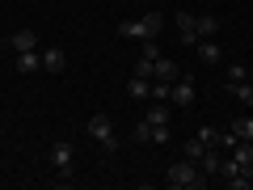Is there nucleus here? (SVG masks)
<instances>
[{"label": "nucleus", "instance_id": "obj_26", "mask_svg": "<svg viewBox=\"0 0 253 190\" xmlns=\"http://www.w3.org/2000/svg\"><path fill=\"white\" fill-rule=\"evenodd\" d=\"M0 55H4V43H0Z\"/></svg>", "mask_w": 253, "mask_h": 190}, {"label": "nucleus", "instance_id": "obj_2", "mask_svg": "<svg viewBox=\"0 0 253 190\" xmlns=\"http://www.w3.org/2000/svg\"><path fill=\"white\" fill-rule=\"evenodd\" d=\"M51 165L59 169V182H72L76 178V152H72V144L68 140H59V144H51Z\"/></svg>", "mask_w": 253, "mask_h": 190}, {"label": "nucleus", "instance_id": "obj_25", "mask_svg": "<svg viewBox=\"0 0 253 190\" xmlns=\"http://www.w3.org/2000/svg\"><path fill=\"white\" fill-rule=\"evenodd\" d=\"M199 140L211 148V144H215V127H203V131H199Z\"/></svg>", "mask_w": 253, "mask_h": 190}, {"label": "nucleus", "instance_id": "obj_20", "mask_svg": "<svg viewBox=\"0 0 253 190\" xmlns=\"http://www.w3.org/2000/svg\"><path fill=\"white\" fill-rule=\"evenodd\" d=\"M144 123H152V127H161V123H169V110H165V101H156L152 110L144 114Z\"/></svg>", "mask_w": 253, "mask_h": 190}, {"label": "nucleus", "instance_id": "obj_22", "mask_svg": "<svg viewBox=\"0 0 253 190\" xmlns=\"http://www.w3.org/2000/svg\"><path fill=\"white\" fill-rule=\"evenodd\" d=\"M148 127H152V123H148ZM169 123H161V127H152V140H148V144H169Z\"/></svg>", "mask_w": 253, "mask_h": 190}, {"label": "nucleus", "instance_id": "obj_21", "mask_svg": "<svg viewBox=\"0 0 253 190\" xmlns=\"http://www.w3.org/2000/svg\"><path fill=\"white\" fill-rule=\"evenodd\" d=\"M241 81H249V68L245 63H228V81L224 85H241Z\"/></svg>", "mask_w": 253, "mask_h": 190}, {"label": "nucleus", "instance_id": "obj_3", "mask_svg": "<svg viewBox=\"0 0 253 190\" xmlns=\"http://www.w3.org/2000/svg\"><path fill=\"white\" fill-rule=\"evenodd\" d=\"M89 136H93V144H101L106 152H114V148H118V136H114L110 114H93V118H89Z\"/></svg>", "mask_w": 253, "mask_h": 190}, {"label": "nucleus", "instance_id": "obj_1", "mask_svg": "<svg viewBox=\"0 0 253 190\" xmlns=\"http://www.w3.org/2000/svg\"><path fill=\"white\" fill-rule=\"evenodd\" d=\"M165 186H173V190H203V186H207V173H203L194 161H186V156H181L177 165H169V169H165Z\"/></svg>", "mask_w": 253, "mask_h": 190}, {"label": "nucleus", "instance_id": "obj_5", "mask_svg": "<svg viewBox=\"0 0 253 190\" xmlns=\"http://www.w3.org/2000/svg\"><path fill=\"white\" fill-rule=\"evenodd\" d=\"M190 51L199 55V59H203V63H207V68H215V63H219V59H224V47H219V43H215V38H199V43L190 47Z\"/></svg>", "mask_w": 253, "mask_h": 190}, {"label": "nucleus", "instance_id": "obj_24", "mask_svg": "<svg viewBox=\"0 0 253 190\" xmlns=\"http://www.w3.org/2000/svg\"><path fill=\"white\" fill-rule=\"evenodd\" d=\"M131 140H135V144H148V140H152V127H148V123H139L135 131H131Z\"/></svg>", "mask_w": 253, "mask_h": 190}, {"label": "nucleus", "instance_id": "obj_6", "mask_svg": "<svg viewBox=\"0 0 253 190\" xmlns=\"http://www.w3.org/2000/svg\"><path fill=\"white\" fill-rule=\"evenodd\" d=\"M177 34H181V43H186V47L199 43V26H194V13H186V9L177 13Z\"/></svg>", "mask_w": 253, "mask_h": 190}, {"label": "nucleus", "instance_id": "obj_10", "mask_svg": "<svg viewBox=\"0 0 253 190\" xmlns=\"http://www.w3.org/2000/svg\"><path fill=\"white\" fill-rule=\"evenodd\" d=\"M17 72H21V76L42 72V55H38V51H17Z\"/></svg>", "mask_w": 253, "mask_h": 190}, {"label": "nucleus", "instance_id": "obj_14", "mask_svg": "<svg viewBox=\"0 0 253 190\" xmlns=\"http://www.w3.org/2000/svg\"><path fill=\"white\" fill-rule=\"evenodd\" d=\"M194 26H199V38H215L219 34V17H215V13H199Z\"/></svg>", "mask_w": 253, "mask_h": 190}, {"label": "nucleus", "instance_id": "obj_18", "mask_svg": "<svg viewBox=\"0 0 253 190\" xmlns=\"http://www.w3.org/2000/svg\"><path fill=\"white\" fill-rule=\"evenodd\" d=\"M228 93H232L241 106H253V85L249 81H241V85H228Z\"/></svg>", "mask_w": 253, "mask_h": 190}, {"label": "nucleus", "instance_id": "obj_12", "mask_svg": "<svg viewBox=\"0 0 253 190\" xmlns=\"http://www.w3.org/2000/svg\"><path fill=\"white\" fill-rule=\"evenodd\" d=\"M219 165H224V148H207V156L199 161V169L207 173V178H215V173H219Z\"/></svg>", "mask_w": 253, "mask_h": 190}, {"label": "nucleus", "instance_id": "obj_9", "mask_svg": "<svg viewBox=\"0 0 253 190\" xmlns=\"http://www.w3.org/2000/svg\"><path fill=\"white\" fill-rule=\"evenodd\" d=\"M152 76H156V81H177V76H181V68L169 59V55H156V63H152Z\"/></svg>", "mask_w": 253, "mask_h": 190}, {"label": "nucleus", "instance_id": "obj_7", "mask_svg": "<svg viewBox=\"0 0 253 190\" xmlns=\"http://www.w3.org/2000/svg\"><path fill=\"white\" fill-rule=\"evenodd\" d=\"M42 72H63V68H68V55L59 51V47H42Z\"/></svg>", "mask_w": 253, "mask_h": 190}, {"label": "nucleus", "instance_id": "obj_19", "mask_svg": "<svg viewBox=\"0 0 253 190\" xmlns=\"http://www.w3.org/2000/svg\"><path fill=\"white\" fill-rule=\"evenodd\" d=\"M169 93H173V81H152L148 97H152V101H169Z\"/></svg>", "mask_w": 253, "mask_h": 190}, {"label": "nucleus", "instance_id": "obj_11", "mask_svg": "<svg viewBox=\"0 0 253 190\" xmlns=\"http://www.w3.org/2000/svg\"><path fill=\"white\" fill-rule=\"evenodd\" d=\"M148 89H152V76H135L131 72V81H126V93L135 101H148Z\"/></svg>", "mask_w": 253, "mask_h": 190}, {"label": "nucleus", "instance_id": "obj_27", "mask_svg": "<svg viewBox=\"0 0 253 190\" xmlns=\"http://www.w3.org/2000/svg\"><path fill=\"white\" fill-rule=\"evenodd\" d=\"M249 144H253V140H249Z\"/></svg>", "mask_w": 253, "mask_h": 190}, {"label": "nucleus", "instance_id": "obj_15", "mask_svg": "<svg viewBox=\"0 0 253 190\" xmlns=\"http://www.w3.org/2000/svg\"><path fill=\"white\" fill-rule=\"evenodd\" d=\"M139 21H144L148 38H161V30H165V17H161V13H156V9H148V13H144V17H139Z\"/></svg>", "mask_w": 253, "mask_h": 190}, {"label": "nucleus", "instance_id": "obj_4", "mask_svg": "<svg viewBox=\"0 0 253 190\" xmlns=\"http://www.w3.org/2000/svg\"><path fill=\"white\" fill-rule=\"evenodd\" d=\"M194 97H199V89H194V76H186V72H181L177 81H173L169 101H173V106H194Z\"/></svg>", "mask_w": 253, "mask_h": 190}, {"label": "nucleus", "instance_id": "obj_23", "mask_svg": "<svg viewBox=\"0 0 253 190\" xmlns=\"http://www.w3.org/2000/svg\"><path fill=\"white\" fill-rule=\"evenodd\" d=\"M232 144H236V136H232V131H215V144H211V148H224V152H228Z\"/></svg>", "mask_w": 253, "mask_h": 190}, {"label": "nucleus", "instance_id": "obj_13", "mask_svg": "<svg viewBox=\"0 0 253 190\" xmlns=\"http://www.w3.org/2000/svg\"><path fill=\"white\" fill-rule=\"evenodd\" d=\"M228 131H232L236 140H253V114H236L232 123H228Z\"/></svg>", "mask_w": 253, "mask_h": 190}, {"label": "nucleus", "instance_id": "obj_8", "mask_svg": "<svg viewBox=\"0 0 253 190\" xmlns=\"http://www.w3.org/2000/svg\"><path fill=\"white\" fill-rule=\"evenodd\" d=\"M4 47H13V51H38V34L34 30H13Z\"/></svg>", "mask_w": 253, "mask_h": 190}, {"label": "nucleus", "instance_id": "obj_16", "mask_svg": "<svg viewBox=\"0 0 253 190\" xmlns=\"http://www.w3.org/2000/svg\"><path fill=\"white\" fill-rule=\"evenodd\" d=\"M118 38H139L144 43L148 30H144V21H118Z\"/></svg>", "mask_w": 253, "mask_h": 190}, {"label": "nucleus", "instance_id": "obj_17", "mask_svg": "<svg viewBox=\"0 0 253 190\" xmlns=\"http://www.w3.org/2000/svg\"><path fill=\"white\" fill-rule=\"evenodd\" d=\"M181 156H186V161H194V165H199L203 156H207V144H203V140H190V144H181Z\"/></svg>", "mask_w": 253, "mask_h": 190}]
</instances>
